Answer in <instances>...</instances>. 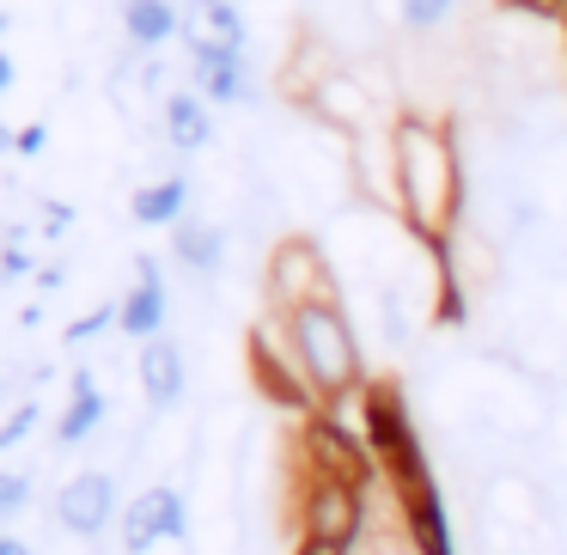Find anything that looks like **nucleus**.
I'll return each instance as SVG.
<instances>
[{
	"label": "nucleus",
	"mask_w": 567,
	"mask_h": 555,
	"mask_svg": "<svg viewBox=\"0 0 567 555\" xmlns=\"http://www.w3.org/2000/svg\"><path fill=\"white\" fill-rule=\"evenodd\" d=\"M391 202L427 250L452 245L457 214H464V165H457V141L445 123L403 116L391 129Z\"/></svg>",
	"instance_id": "nucleus-1"
},
{
	"label": "nucleus",
	"mask_w": 567,
	"mask_h": 555,
	"mask_svg": "<svg viewBox=\"0 0 567 555\" xmlns=\"http://www.w3.org/2000/svg\"><path fill=\"white\" fill-rule=\"evenodd\" d=\"M281 330H287V348H293L299 372L311 379V391L323 403L354 397L367 384V360H360V342H354V323H348L342 299H311V306L281 311Z\"/></svg>",
	"instance_id": "nucleus-2"
},
{
	"label": "nucleus",
	"mask_w": 567,
	"mask_h": 555,
	"mask_svg": "<svg viewBox=\"0 0 567 555\" xmlns=\"http://www.w3.org/2000/svg\"><path fill=\"white\" fill-rule=\"evenodd\" d=\"M116 537H123V555H159L165 543H184L189 537V501L184 489H172V482H153V489H141L135 501L123 506V518H116Z\"/></svg>",
	"instance_id": "nucleus-3"
},
{
	"label": "nucleus",
	"mask_w": 567,
	"mask_h": 555,
	"mask_svg": "<svg viewBox=\"0 0 567 555\" xmlns=\"http://www.w3.org/2000/svg\"><path fill=\"white\" fill-rule=\"evenodd\" d=\"M250 367H257V391L269 397V403L293 409V415H318V409H323V397L311 391V379L299 372L293 348H287L281 318H275V323H257V330H250Z\"/></svg>",
	"instance_id": "nucleus-4"
},
{
	"label": "nucleus",
	"mask_w": 567,
	"mask_h": 555,
	"mask_svg": "<svg viewBox=\"0 0 567 555\" xmlns=\"http://www.w3.org/2000/svg\"><path fill=\"white\" fill-rule=\"evenodd\" d=\"M55 525L80 543H99L116 525V476L111 470H74V476L55 489Z\"/></svg>",
	"instance_id": "nucleus-5"
},
{
	"label": "nucleus",
	"mask_w": 567,
	"mask_h": 555,
	"mask_svg": "<svg viewBox=\"0 0 567 555\" xmlns=\"http://www.w3.org/2000/svg\"><path fill=\"white\" fill-rule=\"evenodd\" d=\"M311 299H336V281H330V263L311 238H287L281 250L269 257V306L275 318L293 306H311Z\"/></svg>",
	"instance_id": "nucleus-6"
},
{
	"label": "nucleus",
	"mask_w": 567,
	"mask_h": 555,
	"mask_svg": "<svg viewBox=\"0 0 567 555\" xmlns=\"http://www.w3.org/2000/svg\"><path fill=\"white\" fill-rule=\"evenodd\" d=\"M165 311H172V294H165V275L153 257H135V287L116 299V330L128 342H153L165 336Z\"/></svg>",
	"instance_id": "nucleus-7"
},
{
	"label": "nucleus",
	"mask_w": 567,
	"mask_h": 555,
	"mask_svg": "<svg viewBox=\"0 0 567 555\" xmlns=\"http://www.w3.org/2000/svg\"><path fill=\"white\" fill-rule=\"evenodd\" d=\"M141 397H147L153 415H165V409L184 403L189 391V360H184V342L177 336H153V342H141Z\"/></svg>",
	"instance_id": "nucleus-8"
},
{
	"label": "nucleus",
	"mask_w": 567,
	"mask_h": 555,
	"mask_svg": "<svg viewBox=\"0 0 567 555\" xmlns=\"http://www.w3.org/2000/svg\"><path fill=\"white\" fill-rule=\"evenodd\" d=\"M104 415H111V397L99 391V372L80 367L74 379H68V409H62V421H55V445H62V452L86 445L92 433L104 428Z\"/></svg>",
	"instance_id": "nucleus-9"
},
{
	"label": "nucleus",
	"mask_w": 567,
	"mask_h": 555,
	"mask_svg": "<svg viewBox=\"0 0 567 555\" xmlns=\"http://www.w3.org/2000/svg\"><path fill=\"white\" fill-rule=\"evenodd\" d=\"M189 74H196V92L208 104H245L250 99L245 50H189Z\"/></svg>",
	"instance_id": "nucleus-10"
},
{
	"label": "nucleus",
	"mask_w": 567,
	"mask_h": 555,
	"mask_svg": "<svg viewBox=\"0 0 567 555\" xmlns=\"http://www.w3.org/2000/svg\"><path fill=\"white\" fill-rule=\"evenodd\" d=\"M184 38L189 50H245V19L233 0H189Z\"/></svg>",
	"instance_id": "nucleus-11"
},
{
	"label": "nucleus",
	"mask_w": 567,
	"mask_h": 555,
	"mask_svg": "<svg viewBox=\"0 0 567 555\" xmlns=\"http://www.w3.org/2000/svg\"><path fill=\"white\" fill-rule=\"evenodd\" d=\"M165 141L177 153H202L214 141V104L202 92H172L165 99Z\"/></svg>",
	"instance_id": "nucleus-12"
},
{
	"label": "nucleus",
	"mask_w": 567,
	"mask_h": 555,
	"mask_svg": "<svg viewBox=\"0 0 567 555\" xmlns=\"http://www.w3.org/2000/svg\"><path fill=\"white\" fill-rule=\"evenodd\" d=\"M172 257L184 263L189 275H220L226 263V233L214 220H177L172 226Z\"/></svg>",
	"instance_id": "nucleus-13"
},
{
	"label": "nucleus",
	"mask_w": 567,
	"mask_h": 555,
	"mask_svg": "<svg viewBox=\"0 0 567 555\" xmlns=\"http://www.w3.org/2000/svg\"><path fill=\"white\" fill-rule=\"evenodd\" d=\"M123 31H128L135 50H165L172 38H184V13H177L172 0H128Z\"/></svg>",
	"instance_id": "nucleus-14"
},
{
	"label": "nucleus",
	"mask_w": 567,
	"mask_h": 555,
	"mask_svg": "<svg viewBox=\"0 0 567 555\" xmlns=\"http://www.w3.org/2000/svg\"><path fill=\"white\" fill-rule=\"evenodd\" d=\"M128 214H135L141 226H177L189 220V177H153V184L135 189V202H128Z\"/></svg>",
	"instance_id": "nucleus-15"
},
{
	"label": "nucleus",
	"mask_w": 567,
	"mask_h": 555,
	"mask_svg": "<svg viewBox=\"0 0 567 555\" xmlns=\"http://www.w3.org/2000/svg\"><path fill=\"white\" fill-rule=\"evenodd\" d=\"M318 111L330 116V123H342V129H360V123H367V92H360L354 80H323V86H318Z\"/></svg>",
	"instance_id": "nucleus-16"
},
{
	"label": "nucleus",
	"mask_w": 567,
	"mask_h": 555,
	"mask_svg": "<svg viewBox=\"0 0 567 555\" xmlns=\"http://www.w3.org/2000/svg\"><path fill=\"white\" fill-rule=\"evenodd\" d=\"M457 0H396V19H403L409 31H440L445 19H452Z\"/></svg>",
	"instance_id": "nucleus-17"
},
{
	"label": "nucleus",
	"mask_w": 567,
	"mask_h": 555,
	"mask_svg": "<svg viewBox=\"0 0 567 555\" xmlns=\"http://www.w3.org/2000/svg\"><path fill=\"white\" fill-rule=\"evenodd\" d=\"M31 494H38V482H31L25 470H0V525L25 513V506H31Z\"/></svg>",
	"instance_id": "nucleus-18"
},
{
	"label": "nucleus",
	"mask_w": 567,
	"mask_h": 555,
	"mask_svg": "<svg viewBox=\"0 0 567 555\" xmlns=\"http://www.w3.org/2000/svg\"><path fill=\"white\" fill-rule=\"evenodd\" d=\"M31 428H38V403H19L13 415L0 421V452H7V445H19V440H25Z\"/></svg>",
	"instance_id": "nucleus-19"
},
{
	"label": "nucleus",
	"mask_w": 567,
	"mask_h": 555,
	"mask_svg": "<svg viewBox=\"0 0 567 555\" xmlns=\"http://www.w3.org/2000/svg\"><path fill=\"white\" fill-rule=\"evenodd\" d=\"M0 555H38V549L25 537H13V531H0Z\"/></svg>",
	"instance_id": "nucleus-20"
},
{
	"label": "nucleus",
	"mask_w": 567,
	"mask_h": 555,
	"mask_svg": "<svg viewBox=\"0 0 567 555\" xmlns=\"http://www.w3.org/2000/svg\"><path fill=\"white\" fill-rule=\"evenodd\" d=\"M19 153H43V129H25V135H19Z\"/></svg>",
	"instance_id": "nucleus-21"
},
{
	"label": "nucleus",
	"mask_w": 567,
	"mask_h": 555,
	"mask_svg": "<svg viewBox=\"0 0 567 555\" xmlns=\"http://www.w3.org/2000/svg\"><path fill=\"white\" fill-rule=\"evenodd\" d=\"M7 80H13V62H7V55H0V92H7Z\"/></svg>",
	"instance_id": "nucleus-22"
}]
</instances>
